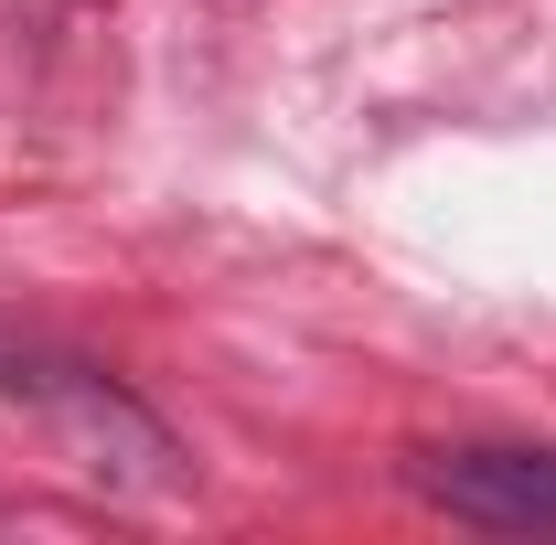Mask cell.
Returning <instances> with one entry per match:
<instances>
[{"instance_id": "1", "label": "cell", "mask_w": 556, "mask_h": 545, "mask_svg": "<svg viewBox=\"0 0 556 545\" xmlns=\"http://www.w3.org/2000/svg\"><path fill=\"white\" fill-rule=\"evenodd\" d=\"M417 492L460 524H503V535H556V449H450L428 460Z\"/></svg>"}]
</instances>
